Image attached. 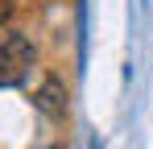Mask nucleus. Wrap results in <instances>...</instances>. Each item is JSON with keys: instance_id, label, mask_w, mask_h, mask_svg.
Segmentation results:
<instances>
[{"instance_id": "f257e3e1", "label": "nucleus", "mask_w": 153, "mask_h": 149, "mask_svg": "<svg viewBox=\"0 0 153 149\" xmlns=\"http://www.w3.org/2000/svg\"><path fill=\"white\" fill-rule=\"evenodd\" d=\"M33 71V42L25 33H8L0 46V87H21Z\"/></svg>"}, {"instance_id": "f03ea898", "label": "nucleus", "mask_w": 153, "mask_h": 149, "mask_svg": "<svg viewBox=\"0 0 153 149\" xmlns=\"http://www.w3.org/2000/svg\"><path fill=\"white\" fill-rule=\"evenodd\" d=\"M37 108H42L46 116H54V120H62V116H66V87H62V79H58V74H50V79L37 87Z\"/></svg>"}, {"instance_id": "7ed1b4c3", "label": "nucleus", "mask_w": 153, "mask_h": 149, "mask_svg": "<svg viewBox=\"0 0 153 149\" xmlns=\"http://www.w3.org/2000/svg\"><path fill=\"white\" fill-rule=\"evenodd\" d=\"M8 17H13V0H0V25L8 21Z\"/></svg>"}]
</instances>
